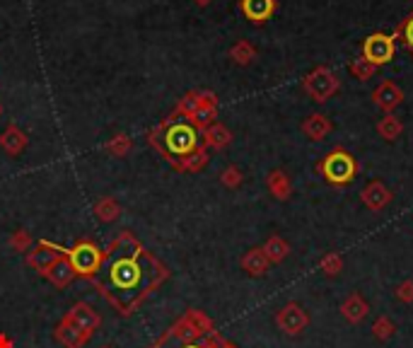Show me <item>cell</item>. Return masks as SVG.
<instances>
[{
	"label": "cell",
	"mask_w": 413,
	"mask_h": 348,
	"mask_svg": "<svg viewBox=\"0 0 413 348\" xmlns=\"http://www.w3.org/2000/svg\"><path fill=\"white\" fill-rule=\"evenodd\" d=\"M63 247L58 245H51V242H39L37 247H32V249L27 251V264L32 266L34 271H39L42 276L49 274V269L56 264V261L60 259V256H65Z\"/></svg>",
	"instance_id": "obj_6"
},
{
	"label": "cell",
	"mask_w": 413,
	"mask_h": 348,
	"mask_svg": "<svg viewBox=\"0 0 413 348\" xmlns=\"http://www.w3.org/2000/svg\"><path fill=\"white\" fill-rule=\"evenodd\" d=\"M242 10L252 22H264L273 13V0H242Z\"/></svg>",
	"instance_id": "obj_18"
},
{
	"label": "cell",
	"mask_w": 413,
	"mask_h": 348,
	"mask_svg": "<svg viewBox=\"0 0 413 348\" xmlns=\"http://www.w3.org/2000/svg\"><path fill=\"white\" fill-rule=\"evenodd\" d=\"M220 348H237V346H234V344H229V341H225V339H222V344H220Z\"/></svg>",
	"instance_id": "obj_36"
},
{
	"label": "cell",
	"mask_w": 413,
	"mask_h": 348,
	"mask_svg": "<svg viewBox=\"0 0 413 348\" xmlns=\"http://www.w3.org/2000/svg\"><path fill=\"white\" fill-rule=\"evenodd\" d=\"M268 266H271V261L266 259V254H264L261 247H254V249H249L247 254L242 256V269L247 271L249 276H254V279H259V276L266 274Z\"/></svg>",
	"instance_id": "obj_13"
},
{
	"label": "cell",
	"mask_w": 413,
	"mask_h": 348,
	"mask_svg": "<svg viewBox=\"0 0 413 348\" xmlns=\"http://www.w3.org/2000/svg\"><path fill=\"white\" fill-rule=\"evenodd\" d=\"M305 90L312 94V99H317V102H326V99L339 90V80H336L326 68H319V70H314L307 80H305Z\"/></svg>",
	"instance_id": "obj_8"
},
{
	"label": "cell",
	"mask_w": 413,
	"mask_h": 348,
	"mask_svg": "<svg viewBox=\"0 0 413 348\" xmlns=\"http://www.w3.org/2000/svg\"><path fill=\"white\" fill-rule=\"evenodd\" d=\"M68 324H73L75 329H80L85 336H92L97 329H99V324H102V320H99V315H97L95 310L88 305V302H78V305H73L68 310V315L63 317Z\"/></svg>",
	"instance_id": "obj_7"
},
{
	"label": "cell",
	"mask_w": 413,
	"mask_h": 348,
	"mask_svg": "<svg viewBox=\"0 0 413 348\" xmlns=\"http://www.w3.org/2000/svg\"><path fill=\"white\" fill-rule=\"evenodd\" d=\"M302 131L309 135L312 140H321L326 133L331 131V124H329V119L326 116H321V114H312L307 121L302 124Z\"/></svg>",
	"instance_id": "obj_19"
},
{
	"label": "cell",
	"mask_w": 413,
	"mask_h": 348,
	"mask_svg": "<svg viewBox=\"0 0 413 348\" xmlns=\"http://www.w3.org/2000/svg\"><path fill=\"white\" fill-rule=\"evenodd\" d=\"M363 53L370 63H387V60L394 56V42L387 34H372L365 42Z\"/></svg>",
	"instance_id": "obj_9"
},
{
	"label": "cell",
	"mask_w": 413,
	"mask_h": 348,
	"mask_svg": "<svg viewBox=\"0 0 413 348\" xmlns=\"http://www.w3.org/2000/svg\"><path fill=\"white\" fill-rule=\"evenodd\" d=\"M75 276H78V274H75V269H73V264L68 261V256H60V259L49 269L46 279H49L54 285H58V288H65V285H68L70 281L75 279Z\"/></svg>",
	"instance_id": "obj_14"
},
{
	"label": "cell",
	"mask_w": 413,
	"mask_h": 348,
	"mask_svg": "<svg viewBox=\"0 0 413 348\" xmlns=\"http://www.w3.org/2000/svg\"><path fill=\"white\" fill-rule=\"evenodd\" d=\"M181 348H203V346H198V344H184Z\"/></svg>",
	"instance_id": "obj_37"
},
{
	"label": "cell",
	"mask_w": 413,
	"mask_h": 348,
	"mask_svg": "<svg viewBox=\"0 0 413 348\" xmlns=\"http://www.w3.org/2000/svg\"><path fill=\"white\" fill-rule=\"evenodd\" d=\"M206 160H208L206 150H203V148H198L193 155H188L186 160H181V163L177 165V167H179V169H193V172H196V169H201L203 165H206Z\"/></svg>",
	"instance_id": "obj_27"
},
{
	"label": "cell",
	"mask_w": 413,
	"mask_h": 348,
	"mask_svg": "<svg viewBox=\"0 0 413 348\" xmlns=\"http://www.w3.org/2000/svg\"><path fill=\"white\" fill-rule=\"evenodd\" d=\"M56 339L60 341L65 348H83L88 344L90 336H85L80 329H75L73 324H68L65 320H60V324L56 326Z\"/></svg>",
	"instance_id": "obj_15"
},
{
	"label": "cell",
	"mask_w": 413,
	"mask_h": 348,
	"mask_svg": "<svg viewBox=\"0 0 413 348\" xmlns=\"http://www.w3.org/2000/svg\"><path fill=\"white\" fill-rule=\"evenodd\" d=\"M0 348H13V341H10L5 334H0Z\"/></svg>",
	"instance_id": "obj_35"
},
{
	"label": "cell",
	"mask_w": 413,
	"mask_h": 348,
	"mask_svg": "<svg viewBox=\"0 0 413 348\" xmlns=\"http://www.w3.org/2000/svg\"><path fill=\"white\" fill-rule=\"evenodd\" d=\"M0 114H3V107H0Z\"/></svg>",
	"instance_id": "obj_39"
},
{
	"label": "cell",
	"mask_w": 413,
	"mask_h": 348,
	"mask_svg": "<svg viewBox=\"0 0 413 348\" xmlns=\"http://www.w3.org/2000/svg\"><path fill=\"white\" fill-rule=\"evenodd\" d=\"M203 140H206L208 145H213V148H225V145L232 140V135H229V131L225 126H208L206 131H203Z\"/></svg>",
	"instance_id": "obj_20"
},
{
	"label": "cell",
	"mask_w": 413,
	"mask_h": 348,
	"mask_svg": "<svg viewBox=\"0 0 413 348\" xmlns=\"http://www.w3.org/2000/svg\"><path fill=\"white\" fill-rule=\"evenodd\" d=\"M261 249H264V254H266V259L271 261V264H280V261H285L290 256V245L278 235L268 237L266 245H264Z\"/></svg>",
	"instance_id": "obj_17"
},
{
	"label": "cell",
	"mask_w": 413,
	"mask_h": 348,
	"mask_svg": "<svg viewBox=\"0 0 413 348\" xmlns=\"http://www.w3.org/2000/svg\"><path fill=\"white\" fill-rule=\"evenodd\" d=\"M360 199H363V204L367 206L370 210H382V208H387L389 206V201H391V191L387 189L382 181H370V184L363 189V194H360Z\"/></svg>",
	"instance_id": "obj_11"
},
{
	"label": "cell",
	"mask_w": 413,
	"mask_h": 348,
	"mask_svg": "<svg viewBox=\"0 0 413 348\" xmlns=\"http://www.w3.org/2000/svg\"><path fill=\"white\" fill-rule=\"evenodd\" d=\"M319 172L324 174V179L329 184L346 186L353 181L355 172H358V165H355V160L346 150H334V153H329L319 163Z\"/></svg>",
	"instance_id": "obj_3"
},
{
	"label": "cell",
	"mask_w": 413,
	"mask_h": 348,
	"mask_svg": "<svg viewBox=\"0 0 413 348\" xmlns=\"http://www.w3.org/2000/svg\"><path fill=\"white\" fill-rule=\"evenodd\" d=\"M252 53H254V51H252V49L247 47V44H239V47H237V49H234V51H232V56L237 58L239 63H247V60L252 58Z\"/></svg>",
	"instance_id": "obj_32"
},
{
	"label": "cell",
	"mask_w": 413,
	"mask_h": 348,
	"mask_svg": "<svg viewBox=\"0 0 413 348\" xmlns=\"http://www.w3.org/2000/svg\"><path fill=\"white\" fill-rule=\"evenodd\" d=\"M275 326L285 336H300L309 326V315L300 302H288L275 312Z\"/></svg>",
	"instance_id": "obj_5"
},
{
	"label": "cell",
	"mask_w": 413,
	"mask_h": 348,
	"mask_svg": "<svg viewBox=\"0 0 413 348\" xmlns=\"http://www.w3.org/2000/svg\"><path fill=\"white\" fill-rule=\"evenodd\" d=\"M406 44L413 49V17H411V22L406 24Z\"/></svg>",
	"instance_id": "obj_33"
},
{
	"label": "cell",
	"mask_w": 413,
	"mask_h": 348,
	"mask_svg": "<svg viewBox=\"0 0 413 348\" xmlns=\"http://www.w3.org/2000/svg\"><path fill=\"white\" fill-rule=\"evenodd\" d=\"M184 320H186L188 324H191L193 329H196L201 336H211V334H216V329H213V322L208 320V317L203 315L201 310H188Z\"/></svg>",
	"instance_id": "obj_22"
},
{
	"label": "cell",
	"mask_w": 413,
	"mask_h": 348,
	"mask_svg": "<svg viewBox=\"0 0 413 348\" xmlns=\"http://www.w3.org/2000/svg\"><path fill=\"white\" fill-rule=\"evenodd\" d=\"M10 245H13L15 251H29L32 249V237H29V232L17 230L13 237H10Z\"/></svg>",
	"instance_id": "obj_28"
},
{
	"label": "cell",
	"mask_w": 413,
	"mask_h": 348,
	"mask_svg": "<svg viewBox=\"0 0 413 348\" xmlns=\"http://www.w3.org/2000/svg\"><path fill=\"white\" fill-rule=\"evenodd\" d=\"M129 148H131V140L126 138V135H116V138L106 145V150H109L111 155H116V158H124V155L129 153Z\"/></svg>",
	"instance_id": "obj_30"
},
{
	"label": "cell",
	"mask_w": 413,
	"mask_h": 348,
	"mask_svg": "<svg viewBox=\"0 0 413 348\" xmlns=\"http://www.w3.org/2000/svg\"><path fill=\"white\" fill-rule=\"evenodd\" d=\"M268 189L275 199L285 201L290 199V179L285 176V172H271L268 174Z\"/></svg>",
	"instance_id": "obj_23"
},
{
	"label": "cell",
	"mask_w": 413,
	"mask_h": 348,
	"mask_svg": "<svg viewBox=\"0 0 413 348\" xmlns=\"http://www.w3.org/2000/svg\"><path fill=\"white\" fill-rule=\"evenodd\" d=\"M65 256H68V261L73 264L75 274L85 276V279H95L97 271H99L102 264H104V254H102V249L88 240L78 242L73 249L65 251Z\"/></svg>",
	"instance_id": "obj_4"
},
{
	"label": "cell",
	"mask_w": 413,
	"mask_h": 348,
	"mask_svg": "<svg viewBox=\"0 0 413 348\" xmlns=\"http://www.w3.org/2000/svg\"><path fill=\"white\" fill-rule=\"evenodd\" d=\"M102 348H109V346H102Z\"/></svg>",
	"instance_id": "obj_40"
},
{
	"label": "cell",
	"mask_w": 413,
	"mask_h": 348,
	"mask_svg": "<svg viewBox=\"0 0 413 348\" xmlns=\"http://www.w3.org/2000/svg\"><path fill=\"white\" fill-rule=\"evenodd\" d=\"M152 143L165 153V158H170L175 165H179L181 160H186L188 155L196 153L198 145V129L191 121H167L160 129L152 133Z\"/></svg>",
	"instance_id": "obj_2"
},
{
	"label": "cell",
	"mask_w": 413,
	"mask_h": 348,
	"mask_svg": "<svg viewBox=\"0 0 413 348\" xmlns=\"http://www.w3.org/2000/svg\"><path fill=\"white\" fill-rule=\"evenodd\" d=\"M319 269L324 271L329 279H334V276H339L341 271H343V259H341V254H336V251H329V254H324L319 259Z\"/></svg>",
	"instance_id": "obj_25"
},
{
	"label": "cell",
	"mask_w": 413,
	"mask_h": 348,
	"mask_svg": "<svg viewBox=\"0 0 413 348\" xmlns=\"http://www.w3.org/2000/svg\"><path fill=\"white\" fill-rule=\"evenodd\" d=\"M220 344H222V339H220V336H216V334H213V341H208V344L203 346V348H220Z\"/></svg>",
	"instance_id": "obj_34"
},
{
	"label": "cell",
	"mask_w": 413,
	"mask_h": 348,
	"mask_svg": "<svg viewBox=\"0 0 413 348\" xmlns=\"http://www.w3.org/2000/svg\"><path fill=\"white\" fill-rule=\"evenodd\" d=\"M372 99H375L377 107H382L384 112H391L394 107H399L401 99H404V92L396 88L394 83H382L380 88L372 92Z\"/></svg>",
	"instance_id": "obj_12"
},
{
	"label": "cell",
	"mask_w": 413,
	"mask_h": 348,
	"mask_svg": "<svg viewBox=\"0 0 413 348\" xmlns=\"http://www.w3.org/2000/svg\"><path fill=\"white\" fill-rule=\"evenodd\" d=\"M401 121L396 119V116H384V119L377 124V131H380L382 135H384L387 140H394V138H399V133H401Z\"/></svg>",
	"instance_id": "obj_26"
},
{
	"label": "cell",
	"mask_w": 413,
	"mask_h": 348,
	"mask_svg": "<svg viewBox=\"0 0 413 348\" xmlns=\"http://www.w3.org/2000/svg\"><path fill=\"white\" fill-rule=\"evenodd\" d=\"M222 184L229 186V189H234V186L242 184V174H239L237 167H227L225 172H222Z\"/></svg>",
	"instance_id": "obj_31"
},
{
	"label": "cell",
	"mask_w": 413,
	"mask_h": 348,
	"mask_svg": "<svg viewBox=\"0 0 413 348\" xmlns=\"http://www.w3.org/2000/svg\"><path fill=\"white\" fill-rule=\"evenodd\" d=\"M394 297L399 302H404V305H411L413 302V281L411 279L401 281V283L394 288Z\"/></svg>",
	"instance_id": "obj_29"
},
{
	"label": "cell",
	"mask_w": 413,
	"mask_h": 348,
	"mask_svg": "<svg viewBox=\"0 0 413 348\" xmlns=\"http://www.w3.org/2000/svg\"><path fill=\"white\" fill-rule=\"evenodd\" d=\"M370 315V305L360 292H350L343 302H341V317H343L348 324H360V322L367 320Z\"/></svg>",
	"instance_id": "obj_10"
},
{
	"label": "cell",
	"mask_w": 413,
	"mask_h": 348,
	"mask_svg": "<svg viewBox=\"0 0 413 348\" xmlns=\"http://www.w3.org/2000/svg\"><path fill=\"white\" fill-rule=\"evenodd\" d=\"M165 279V269L147 254L131 232H124L119 240L111 242L104 264L97 271L95 281L106 297L116 305L121 315L133 312L143 297Z\"/></svg>",
	"instance_id": "obj_1"
},
{
	"label": "cell",
	"mask_w": 413,
	"mask_h": 348,
	"mask_svg": "<svg viewBox=\"0 0 413 348\" xmlns=\"http://www.w3.org/2000/svg\"><path fill=\"white\" fill-rule=\"evenodd\" d=\"M95 213H97V218H99V220H104V223H111V220L119 218L121 206L116 204L114 199H102L99 204L95 206Z\"/></svg>",
	"instance_id": "obj_24"
},
{
	"label": "cell",
	"mask_w": 413,
	"mask_h": 348,
	"mask_svg": "<svg viewBox=\"0 0 413 348\" xmlns=\"http://www.w3.org/2000/svg\"><path fill=\"white\" fill-rule=\"evenodd\" d=\"M394 334H396V324H394V320H391V317L382 315V317H377V320L372 322V336H375L377 341H389Z\"/></svg>",
	"instance_id": "obj_21"
},
{
	"label": "cell",
	"mask_w": 413,
	"mask_h": 348,
	"mask_svg": "<svg viewBox=\"0 0 413 348\" xmlns=\"http://www.w3.org/2000/svg\"><path fill=\"white\" fill-rule=\"evenodd\" d=\"M196 3H201V5H206V3H208V0H196Z\"/></svg>",
	"instance_id": "obj_38"
},
{
	"label": "cell",
	"mask_w": 413,
	"mask_h": 348,
	"mask_svg": "<svg viewBox=\"0 0 413 348\" xmlns=\"http://www.w3.org/2000/svg\"><path fill=\"white\" fill-rule=\"evenodd\" d=\"M0 148L8 155H19L24 148H27V135L17 129V126H8L5 133L0 135Z\"/></svg>",
	"instance_id": "obj_16"
}]
</instances>
